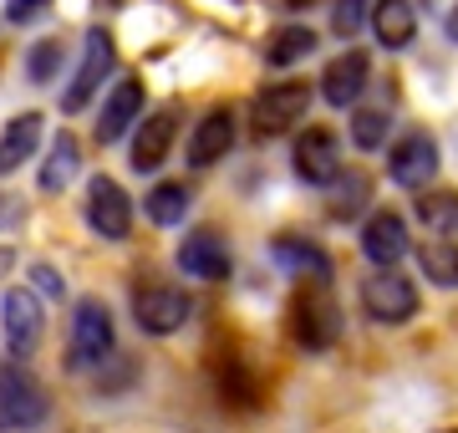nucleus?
Wrapping results in <instances>:
<instances>
[{
  "instance_id": "1",
  "label": "nucleus",
  "mask_w": 458,
  "mask_h": 433,
  "mask_svg": "<svg viewBox=\"0 0 458 433\" xmlns=\"http://www.w3.org/2000/svg\"><path fill=\"white\" fill-rule=\"evenodd\" d=\"M117 357V321L102 296H82L72 306V332H66V372L87 378Z\"/></svg>"
},
{
  "instance_id": "2",
  "label": "nucleus",
  "mask_w": 458,
  "mask_h": 433,
  "mask_svg": "<svg viewBox=\"0 0 458 433\" xmlns=\"http://www.w3.org/2000/svg\"><path fill=\"white\" fill-rule=\"evenodd\" d=\"M291 336L301 352H311V357H321V352H331L336 342H342V301L331 296L327 281H301V291L291 296Z\"/></svg>"
},
{
  "instance_id": "3",
  "label": "nucleus",
  "mask_w": 458,
  "mask_h": 433,
  "mask_svg": "<svg viewBox=\"0 0 458 433\" xmlns=\"http://www.w3.org/2000/svg\"><path fill=\"white\" fill-rule=\"evenodd\" d=\"M51 418V398L26 362H0V433H31Z\"/></svg>"
},
{
  "instance_id": "4",
  "label": "nucleus",
  "mask_w": 458,
  "mask_h": 433,
  "mask_svg": "<svg viewBox=\"0 0 458 433\" xmlns=\"http://www.w3.org/2000/svg\"><path fill=\"white\" fill-rule=\"evenodd\" d=\"M357 301H361V311H367V321H377V327H408V321L418 317V306H423L418 285H412L397 266L372 270V276L361 281Z\"/></svg>"
},
{
  "instance_id": "5",
  "label": "nucleus",
  "mask_w": 458,
  "mask_h": 433,
  "mask_svg": "<svg viewBox=\"0 0 458 433\" xmlns=\"http://www.w3.org/2000/svg\"><path fill=\"white\" fill-rule=\"evenodd\" d=\"M311 98L316 87L301 82V77H285V82L265 87L255 98V138H285V133H301V123L311 113Z\"/></svg>"
},
{
  "instance_id": "6",
  "label": "nucleus",
  "mask_w": 458,
  "mask_h": 433,
  "mask_svg": "<svg viewBox=\"0 0 458 433\" xmlns=\"http://www.w3.org/2000/svg\"><path fill=\"white\" fill-rule=\"evenodd\" d=\"M194 317V301L183 285H168V281H143L132 285V321L143 336H174L183 332V321Z\"/></svg>"
},
{
  "instance_id": "7",
  "label": "nucleus",
  "mask_w": 458,
  "mask_h": 433,
  "mask_svg": "<svg viewBox=\"0 0 458 433\" xmlns=\"http://www.w3.org/2000/svg\"><path fill=\"white\" fill-rule=\"evenodd\" d=\"M291 168L301 183H311V189H331V183L346 174L342 164V143L331 133L327 123H306L291 143Z\"/></svg>"
},
{
  "instance_id": "8",
  "label": "nucleus",
  "mask_w": 458,
  "mask_h": 433,
  "mask_svg": "<svg viewBox=\"0 0 458 433\" xmlns=\"http://www.w3.org/2000/svg\"><path fill=\"white\" fill-rule=\"evenodd\" d=\"M438 168H443V149L428 128H408V133L387 149V179H393L397 189L423 194V189H433V174H438Z\"/></svg>"
},
{
  "instance_id": "9",
  "label": "nucleus",
  "mask_w": 458,
  "mask_h": 433,
  "mask_svg": "<svg viewBox=\"0 0 458 433\" xmlns=\"http://www.w3.org/2000/svg\"><path fill=\"white\" fill-rule=\"evenodd\" d=\"M113 62H117L113 36L102 31V26H87L82 62H77V72H72V82L62 87V113H82V107H92V98L102 92V82H107Z\"/></svg>"
},
{
  "instance_id": "10",
  "label": "nucleus",
  "mask_w": 458,
  "mask_h": 433,
  "mask_svg": "<svg viewBox=\"0 0 458 433\" xmlns=\"http://www.w3.org/2000/svg\"><path fill=\"white\" fill-rule=\"evenodd\" d=\"M41 332H47V317H41V296L31 285H11L0 296V336H5V352L26 362L36 347H41Z\"/></svg>"
},
{
  "instance_id": "11",
  "label": "nucleus",
  "mask_w": 458,
  "mask_h": 433,
  "mask_svg": "<svg viewBox=\"0 0 458 433\" xmlns=\"http://www.w3.org/2000/svg\"><path fill=\"white\" fill-rule=\"evenodd\" d=\"M132 200L128 189L117 179H107V174H92L87 179V230L98 234V240H113V245H123L132 234Z\"/></svg>"
},
{
  "instance_id": "12",
  "label": "nucleus",
  "mask_w": 458,
  "mask_h": 433,
  "mask_svg": "<svg viewBox=\"0 0 458 433\" xmlns=\"http://www.w3.org/2000/svg\"><path fill=\"white\" fill-rule=\"evenodd\" d=\"M174 260H179V270L189 276V281H204V285L229 281V270H234L229 240H225L219 230H209V225H199V230L183 234L179 250H174Z\"/></svg>"
},
{
  "instance_id": "13",
  "label": "nucleus",
  "mask_w": 458,
  "mask_h": 433,
  "mask_svg": "<svg viewBox=\"0 0 458 433\" xmlns=\"http://www.w3.org/2000/svg\"><path fill=\"white\" fill-rule=\"evenodd\" d=\"M234 143H240V117H234V107H209L194 123V133H189V168L225 164L229 153H234Z\"/></svg>"
},
{
  "instance_id": "14",
  "label": "nucleus",
  "mask_w": 458,
  "mask_h": 433,
  "mask_svg": "<svg viewBox=\"0 0 458 433\" xmlns=\"http://www.w3.org/2000/svg\"><path fill=\"white\" fill-rule=\"evenodd\" d=\"M179 123H183L179 107H158V113L143 117V128L132 133V149H128L132 174H158L164 168V158L174 153V138H179Z\"/></svg>"
},
{
  "instance_id": "15",
  "label": "nucleus",
  "mask_w": 458,
  "mask_h": 433,
  "mask_svg": "<svg viewBox=\"0 0 458 433\" xmlns=\"http://www.w3.org/2000/svg\"><path fill=\"white\" fill-rule=\"evenodd\" d=\"M361 255L372 260V270H393L403 255H412L408 219L397 215V209H372L367 225H361Z\"/></svg>"
},
{
  "instance_id": "16",
  "label": "nucleus",
  "mask_w": 458,
  "mask_h": 433,
  "mask_svg": "<svg viewBox=\"0 0 458 433\" xmlns=\"http://www.w3.org/2000/svg\"><path fill=\"white\" fill-rule=\"evenodd\" d=\"M367 82H372V56L357 51V47H346L336 62H327L316 92H321V102H331V107H357L361 92H367Z\"/></svg>"
},
{
  "instance_id": "17",
  "label": "nucleus",
  "mask_w": 458,
  "mask_h": 433,
  "mask_svg": "<svg viewBox=\"0 0 458 433\" xmlns=\"http://www.w3.org/2000/svg\"><path fill=\"white\" fill-rule=\"evenodd\" d=\"M138 117H143V82L138 77H123V82H113V92L98 107V143L102 149L107 143H123L138 128Z\"/></svg>"
},
{
  "instance_id": "18",
  "label": "nucleus",
  "mask_w": 458,
  "mask_h": 433,
  "mask_svg": "<svg viewBox=\"0 0 458 433\" xmlns=\"http://www.w3.org/2000/svg\"><path fill=\"white\" fill-rule=\"evenodd\" d=\"M270 255H276V266L280 270H291L295 281H327L331 276V260H327V250L316 245L311 234H276L270 240Z\"/></svg>"
},
{
  "instance_id": "19",
  "label": "nucleus",
  "mask_w": 458,
  "mask_h": 433,
  "mask_svg": "<svg viewBox=\"0 0 458 433\" xmlns=\"http://www.w3.org/2000/svg\"><path fill=\"white\" fill-rule=\"evenodd\" d=\"M41 133H47V117L41 113H21L5 123V133H0V174H21V168L36 158L41 149Z\"/></svg>"
},
{
  "instance_id": "20",
  "label": "nucleus",
  "mask_w": 458,
  "mask_h": 433,
  "mask_svg": "<svg viewBox=\"0 0 458 433\" xmlns=\"http://www.w3.org/2000/svg\"><path fill=\"white\" fill-rule=\"evenodd\" d=\"M316 41H321V36H316L306 21H285V26H276V31L265 36V51H260V56H265V67L291 72L295 62H306V56L316 51Z\"/></svg>"
},
{
  "instance_id": "21",
  "label": "nucleus",
  "mask_w": 458,
  "mask_h": 433,
  "mask_svg": "<svg viewBox=\"0 0 458 433\" xmlns=\"http://www.w3.org/2000/svg\"><path fill=\"white\" fill-rule=\"evenodd\" d=\"M372 36L387 51H408L418 36V11L412 0H372Z\"/></svg>"
},
{
  "instance_id": "22",
  "label": "nucleus",
  "mask_w": 458,
  "mask_h": 433,
  "mask_svg": "<svg viewBox=\"0 0 458 433\" xmlns=\"http://www.w3.org/2000/svg\"><path fill=\"white\" fill-rule=\"evenodd\" d=\"M194 209V189L183 179H164V183H153L143 194V215L158 225V230H174V225H183V215Z\"/></svg>"
},
{
  "instance_id": "23",
  "label": "nucleus",
  "mask_w": 458,
  "mask_h": 433,
  "mask_svg": "<svg viewBox=\"0 0 458 433\" xmlns=\"http://www.w3.org/2000/svg\"><path fill=\"white\" fill-rule=\"evenodd\" d=\"M412 215H418V225H423L428 234L454 240L458 234V189H423V194L412 200Z\"/></svg>"
},
{
  "instance_id": "24",
  "label": "nucleus",
  "mask_w": 458,
  "mask_h": 433,
  "mask_svg": "<svg viewBox=\"0 0 458 433\" xmlns=\"http://www.w3.org/2000/svg\"><path fill=\"white\" fill-rule=\"evenodd\" d=\"M418 270H423L428 285H438V291H458V240H423L418 245Z\"/></svg>"
},
{
  "instance_id": "25",
  "label": "nucleus",
  "mask_w": 458,
  "mask_h": 433,
  "mask_svg": "<svg viewBox=\"0 0 458 433\" xmlns=\"http://www.w3.org/2000/svg\"><path fill=\"white\" fill-rule=\"evenodd\" d=\"M77 174H82V143H77L72 133H56L47 164H41V194H62Z\"/></svg>"
},
{
  "instance_id": "26",
  "label": "nucleus",
  "mask_w": 458,
  "mask_h": 433,
  "mask_svg": "<svg viewBox=\"0 0 458 433\" xmlns=\"http://www.w3.org/2000/svg\"><path fill=\"white\" fill-rule=\"evenodd\" d=\"M367 204H372V179H367V174H357V168H346L342 179L331 183L327 215H331V219H357Z\"/></svg>"
},
{
  "instance_id": "27",
  "label": "nucleus",
  "mask_w": 458,
  "mask_h": 433,
  "mask_svg": "<svg viewBox=\"0 0 458 433\" xmlns=\"http://www.w3.org/2000/svg\"><path fill=\"white\" fill-rule=\"evenodd\" d=\"M352 143L361 153H377L387 149V133H393V107H352Z\"/></svg>"
},
{
  "instance_id": "28",
  "label": "nucleus",
  "mask_w": 458,
  "mask_h": 433,
  "mask_svg": "<svg viewBox=\"0 0 458 433\" xmlns=\"http://www.w3.org/2000/svg\"><path fill=\"white\" fill-rule=\"evenodd\" d=\"M62 62H66L62 36H47V41H36V47L26 51V77H31L36 87H51L62 77Z\"/></svg>"
},
{
  "instance_id": "29",
  "label": "nucleus",
  "mask_w": 458,
  "mask_h": 433,
  "mask_svg": "<svg viewBox=\"0 0 458 433\" xmlns=\"http://www.w3.org/2000/svg\"><path fill=\"white\" fill-rule=\"evenodd\" d=\"M219 398L229 408H255L260 403V387H255V378L240 362H225V372H219Z\"/></svg>"
},
{
  "instance_id": "30",
  "label": "nucleus",
  "mask_w": 458,
  "mask_h": 433,
  "mask_svg": "<svg viewBox=\"0 0 458 433\" xmlns=\"http://www.w3.org/2000/svg\"><path fill=\"white\" fill-rule=\"evenodd\" d=\"M361 26H372V0H336V11H331V31L342 36H357Z\"/></svg>"
},
{
  "instance_id": "31",
  "label": "nucleus",
  "mask_w": 458,
  "mask_h": 433,
  "mask_svg": "<svg viewBox=\"0 0 458 433\" xmlns=\"http://www.w3.org/2000/svg\"><path fill=\"white\" fill-rule=\"evenodd\" d=\"M132 383H138V362H132V357H113V362L98 372V393H102V398H113V393H128Z\"/></svg>"
},
{
  "instance_id": "32",
  "label": "nucleus",
  "mask_w": 458,
  "mask_h": 433,
  "mask_svg": "<svg viewBox=\"0 0 458 433\" xmlns=\"http://www.w3.org/2000/svg\"><path fill=\"white\" fill-rule=\"evenodd\" d=\"M31 291H36V296H47V301H62L66 296L62 270H56V266H31Z\"/></svg>"
},
{
  "instance_id": "33",
  "label": "nucleus",
  "mask_w": 458,
  "mask_h": 433,
  "mask_svg": "<svg viewBox=\"0 0 458 433\" xmlns=\"http://www.w3.org/2000/svg\"><path fill=\"white\" fill-rule=\"evenodd\" d=\"M47 5H51V0H5V21H16V26H21V21H36Z\"/></svg>"
},
{
  "instance_id": "34",
  "label": "nucleus",
  "mask_w": 458,
  "mask_h": 433,
  "mask_svg": "<svg viewBox=\"0 0 458 433\" xmlns=\"http://www.w3.org/2000/svg\"><path fill=\"white\" fill-rule=\"evenodd\" d=\"M21 215H26V209H21L16 200H5V194H0V225H16Z\"/></svg>"
},
{
  "instance_id": "35",
  "label": "nucleus",
  "mask_w": 458,
  "mask_h": 433,
  "mask_svg": "<svg viewBox=\"0 0 458 433\" xmlns=\"http://www.w3.org/2000/svg\"><path fill=\"white\" fill-rule=\"evenodd\" d=\"M443 31H448V41H454V47H458V5H454V11H448V21H443Z\"/></svg>"
},
{
  "instance_id": "36",
  "label": "nucleus",
  "mask_w": 458,
  "mask_h": 433,
  "mask_svg": "<svg viewBox=\"0 0 458 433\" xmlns=\"http://www.w3.org/2000/svg\"><path fill=\"white\" fill-rule=\"evenodd\" d=\"M11 266H16V255H11L5 245H0V276H11Z\"/></svg>"
},
{
  "instance_id": "37",
  "label": "nucleus",
  "mask_w": 458,
  "mask_h": 433,
  "mask_svg": "<svg viewBox=\"0 0 458 433\" xmlns=\"http://www.w3.org/2000/svg\"><path fill=\"white\" fill-rule=\"evenodd\" d=\"M285 5H301V0H285Z\"/></svg>"
}]
</instances>
